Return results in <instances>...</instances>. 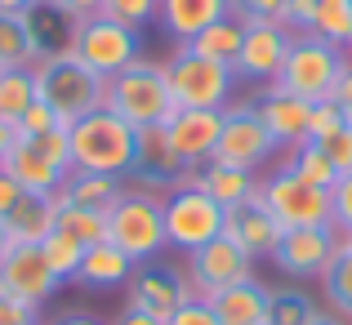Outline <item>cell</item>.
I'll return each instance as SVG.
<instances>
[{
  "label": "cell",
  "instance_id": "cell-1",
  "mask_svg": "<svg viewBox=\"0 0 352 325\" xmlns=\"http://www.w3.org/2000/svg\"><path fill=\"white\" fill-rule=\"evenodd\" d=\"M67 143H72V170H94V174H134V147H138V129L129 120H120L112 107H98L89 116L67 125Z\"/></svg>",
  "mask_w": 352,
  "mask_h": 325
},
{
  "label": "cell",
  "instance_id": "cell-2",
  "mask_svg": "<svg viewBox=\"0 0 352 325\" xmlns=\"http://www.w3.org/2000/svg\"><path fill=\"white\" fill-rule=\"evenodd\" d=\"M103 107H112L120 120L129 125H165V120L179 111L170 94V76H165V63L156 58H143L138 54L125 71H116L107 80V94H103Z\"/></svg>",
  "mask_w": 352,
  "mask_h": 325
},
{
  "label": "cell",
  "instance_id": "cell-3",
  "mask_svg": "<svg viewBox=\"0 0 352 325\" xmlns=\"http://www.w3.org/2000/svg\"><path fill=\"white\" fill-rule=\"evenodd\" d=\"M32 80H36V98L50 103L63 120H80L89 111L103 107V94H107V80L94 76L85 63H76L67 49L63 54H45V58L32 63Z\"/></svg>",
  "mask_w": 352,
  "mask_h": 325
},
{
  "label": "cell",
  "instance_id": "cell-4",
  "mask_svg": "<svg viewBox=\"0 0 352 325\" xmlns=\"http://www.w3.org/2000/svg\"><path fill=\"white\" fill-rule=\"evenodd\" d=\"M344 67H348L344 45H330L312 32H294L285 67H281V76L272 80V89L294 94V98H303V103H326V98L335 94Z\"/></svg>",
  "mask_w": 352,
  "mask_h": 325
},
{
  "label": "cell",
  "instance_id": "cell-5",
  "mask_svg": "<svg viewBox=\"0 0 352 325\" xmlns=\"http://www.w3.org/2000/svg\"><path fill=\"white\" fill-rule=\"evenodd\" d=\"M107 240L125 249L134 263H152L170 240H165V197L143 188H125L107 205Z\"/></svg>",
  "mask_w": 352,
  "mask_h": 325
},
{
  "label": "cell",
  "instance_id": "cell-6",
  "mask_svg": "<svg viewBox=\"0 0 352 325\" xmlns=\"http://www.w3.org/2000/svg\"><path fill=\"white\" fill-rule=\"evenodd\" d=\"M0 170L18 183L27 197H54V192L63 188V179L72 174L67 125L50 129V134H18Z\"/></svg>",
  "mask_w": 352,
  "mask_h": 325
},
{
  "label": "cell",
  "instance_id": "cell-7",
  "mask_svg": "<svg viewBox=\"0 0 352 325\" xmlns=\"http://www.w3.org/2000/svg\"><path fill=\"white\" fill-rule=\"evenodd\" d=\"M67 54L76 63H85L94 76L112 80L116 71H125L129 63L143 54V36L125 23H112V18H85V23L72 27V41H67Z\"/></svg>",
  "mask_w": 352,
  "mask_h": 325
},
{
  "label": "cell",
  "instance_id": "cell-8",
  "mask_svg": "<svg viewBox=\"0 0 352 325\" xmlns=\"http://www.w3.org/2000/svg\"><path fill=\"white\" fill-rule=\"evenodd\" d=\"M170 76V94L179 107H197V111H223L232 103L236 89V71L219 58H201V54L174 49V58L165 63Z\"/></svg>",
  "mask_w": 352,
  "mask_h": 325
},
{
  "label": "cell",
  "instance_id": "cell-9",
  "mask_svg": "<svg viewBox=\"0 0 352 325\" xmlns=\"http://www.w3.org/2000/svg\"><path fill=\"white\" fill-rule=\"evenodd\" d=\"M223 218H228V210L201 188L179 183V188L165 192V240L174 249H183V254L223 236Z\"/></svg>",
  "mask_w": 352,
  "mask_h": 325
},
{
  "label": "cell",
  "instance_id": "cell-10",
  "mask_svg": "<svg viewBox=\"0 0 352 325\" xmlns=\"http://www.w3.org/2000/svg\"><path fill=\"white\" fill-rule=\"evenodd\" d=\"M254 197L263 201L267 214L281 223V227H326L330 223V192L303 183L285 165L276 174H267V179H258Z\"/></svg>",
  "mask_w": 352,
  "mask_h": 325
},
{
  "label": "cell",
  "instance_id": "cell-11",
  "mask_svg": "<svg viewBox=\"0 0 352 325\" xmlns=\"http://www.w3.org/2000/svg\"><path fill=\"white\" fill-rule=\"evenodd\" d=\"M281 152L276 147V138L267 134L263 116H258L254 103H241L223 107V134H219V147L210 161L219 165H236V170H258V165H267L272 156Z\"/></svg>",
  "mask_w": 352,
  "mask_h": 325
},
{
  "label": "cell",
  "instance_id": "cell-12",
  "mask_svg": "<svg viewBox=\"0 0 352 325\" xmlns=\"http://www.w3.org/2000/svg\"><path fill=\"white\" fill-rule=\"evenodd\" d=\"M183 276H188L192 299H214L219 290H228V285L250 281V276H254V258H250L236 240L214 236L210 245H201V249H192V254H188Z\"/></svg>",
  "mask_w": 352,
  "mask_h": 325
},
{
  "label": "cell",
  "instance_id": "cell-13",
  "mask_svg": "<svg viewBox=\"0 0 352 325\" xmlns=\"http://www.w3.org/2000/svg\"><path fill=\"white\" fill-rule=\"evenodd\" d=\"M335 249H339V232L330 223L326 227H285L281 240H276L272 263L285 276H294V281H312V276L321 281V272L335 258Z\"/></svg>",
  "mask_w": 352,
  "mask_h": 325
},
{
  "label": "cell",
  "instance_id": "cell-14",
  "mask_svg": "<svg viewBox=\"0 0 352 325\" xmlns=\"http://www.w3.org/2000/svg\"><path fill=\"white\" fill-rule=\"evenodd\" d=\"M58 272L50 267V258H45L41 245H14L5 258H0V290L14 294V299L32 303V308H41V303H50L54 294H58Z\"/></svg>",
  "mask_w": 352,
  "mask_h": 325
},
{
  "label": "cell",
  "instance_id": "cell-15",
  "mask_svg": "<svg viewBox=\"0 0 352 325\" xmlns=\"http://www.w3.org/2000/svg\"><path fill=\"white\" fill-rule=\"evenodd\" d=\"M192 299L188 290V276L174 272V267H156V263H138L134 276L125 281V308L138 312H152V317L170 321L183 303Z\"/></svg>",
  "mask_w": 352,
  "mask_h": 325
},
{
  "label": "cell",
  "instance_id": "cell-16",
  "mask_svg": "<svg viewBox=\"0 0 352 325\" xmlns=\"http://www.w3.org/2000/svg\"><path fill=\"white\" fill-rule=\"evenodd\" d=\"M294 27L290 23H258L245 27V41H241V54L232 63L236 80H267L272 85L285 67V54H290Z\"/></svg>",
  "mask_w": 352,
  "mask_h": 325
},
{
  "label": "cell",
  "instance_id": "cell-17",
  "mask_svg": "<svg viewBox=\"0 0 352 325\" xmlns=\"http://www.w3.org/2000/svg\"><path fill=\"white\" fill-rule=\"evenodd\" d=\"M165 134H170L174 152L188 165H206L219 147V134H223V111H197V107H179L170 120H165Z\"/></svg>",
  "mask_w": 352,
  "mask_h": 325
},
{
  "label": "cell",
  "instance_id": "cell-18",
  "mask_svg": "<svg viewBox=\"0 0 352 325\" xmlns=\"http://www.w3.org/2000/svg\"><path fill=\"white\" fill-rule=\"evenodd\" d=\"M281 223L267 214V205L258 197H250L245 205H232L223 218V236L236 240L250 258H272L276 254V240H281Z\"/></svg>",
  "mask_w": 352,
  "mask_h": 325
},
{
  "label": "cell",
  "instance_id": "cell-19",
  "mask_svg": "<svg viewBox=\"0 0 352 325\" xmlns=\"http://www.w3.org/2000/svg\"><path fill=\"white\" fill-rule=\"evenodd\" d=\"M258 116H263L267 134L276 138V147L281 152H294V147L308 143V120H312V103H303V98L294 94H281V89L267 85L263 98H254Z\"/></svg>",
  "mask_w": 352,
  "mask_h": 325
},
{
  "label": "cell",
  "instance_id": "cell-20",
  "mask_svg": "<svg viewBox=\"0 0 352 325\" xmlns=\"http://www.w3.org/2000/svg\"><path fill=\"white\" fill-rule=\"evenodd\" d=\"M179 183H188V188H201V192H210V197H214L223 210H232V205H245V201L254 197V188H258L254 170H236V165H219V161L188 165V174H183Z\"/></svg>",
  "mask_w": 352,
  "mask_h": 325
},
{
  "label": "cell",
  "instance_id": "cell-21",
  "mask_svg": "<svg viewBox=\"0 0 352 325\" xmlns=\"http://www.w3.org/2000/svg\"><path fill=\"white\" fill-rule=\"evenodd\" d=\"M210 308L219 312L223 325H267V312H272V290H267L258 276L250 281H236L228 290H219L210 299Z\"/></svg>",
  "mask_w": 352,
  "mask_h": 325
},
{
  "label": "cell",
  "instance_id": "cell-22",
  "mask_svg": "<svg viewBox=\"0 0 352 325\" xmlns=\"http://www.w3.org/2000/svg\"><path fill=\"white\" fill-rule=\"evenodd\" d=\"M232 14V5L228 0H161V27L165 36H174L179 45H188L197 32H206L210 23H219V18Z\"/></svg>",
  "mask_w": 352,
  "mask_h": 325
},
{
  "label": "cell",
  "instance_id": "cell-23",
  "mask_svg": "<svg viewBox=\"0 0 352 325\" xmlns=\"http://www.w3.org/2000/svg\"><path fill=\"white\" fill-rule=\"evenodd\" d=\"M134 258L125 254V249H116L112 240H98V245H89L85 254H80V267H76V281L89 285V290H116V285H125L129 276H134Z\"/></svg>",
  "mask_w": 352,
  "mask_h": 325
},
{
  "label": "cell",
  "instance_id": "cell-24",
  "mask_svg": "<svg viewBox=\"0 0 352 325\" xmlns=\"http://www.w3.org/2000/svg\"><path fill=\"white\" fill-rule=\"evenodd\" d=\"M54 218H58V201L54 197H27L23 192V201L5 214V232H9L14 245H41L54 232Z\"/></svg>",
  "mask_w": 352,
  "mask_h": 325
},
{
  "label": "cell",
  "instance_id": "cell-25",
  "mask_svg": "<svg viewBox=\"0 0 352 325\" xmlns=\"http://www.w3.org/2000/svg\"><path fill=\"white\" fill-rule=\"evenodd\" d=\"M321 303L330 317L352 321V236H339L330 267L321 272Z\"/></svg>",
  "mask_w": 352,
  "mask_h": 325
},
{
  "label": "cell",
  "instance_id": "cell-26",
  "mask_svg": "<svg viewBox=\"0 0 352 325\" xmlns=\"http://www.w3.org/2000/svg\"><path fill=\"white\" fill-rule=\"evenodd\" d=\"M32 14H36V9H32ZM32 14H18V18L0 14V71H5V67H32L36 58H45Z\"/></svg>",
  "mask_w": 352,
  "mask_h": 325
},
{
  "label": "cell",
  "instance_id": "cell-27",
  "mask_svg": "<svg viewBox=\"0 0 352 325\" xmlns=\"http://www.w3.org/2000/svg\"><path fill=\"white\" fill-rule=\"evenodd\" d=\"M125 192V179L116 174H94V170H72L58 188V201H72V205H89V210H107L112 201Z\"/></svg>",
  "mask_w": 352,
  "mask_h": 325
},
{
  "label": "cell",
  "instance_id": "cell-28",
  "mask_svg": "<svg viewBox=\"0 0 352 325\" xmlns=\"http://www.w3.org/2000/svg\"><path fill=\"white\" fill-rule=\"evenodd\" d=\"M241 41H245V23L228 14V18H219V23H210L206 32H197L188 45H179V49L201 54V58H219V63H228V67H232L236 54H241Z\"/></svg>",
  "mask_w": 352,
  "mask_h": 325
},
{
  "label": "cell",
  "instance_id": "cell-29",
  "mask_svg": "<svg viewBox=\"0 0 352 325\" xmlns=\"http://www.w3.org/2000/svg\"><path fill=\"white\" fill-rule=\"evenodd\" d=\"M54 201H58V192H54ZM54 227L67 232V236H76L80 245H98V240H107V210H89V205H72V201H58V218H54Z\"/></svg>",
  "mask_w": 352,
  "mask_h": 325
},
{
  "label": "cell",
  "instance_id": "cell-30",
  "mask_svg": "<svg viewBox=\"0 0 352 325\" xmlns=\"http://www.w3.org/2000/svg\"><path fill=\"white\" fill-rule=\"evenodd\" d=\"M321 317H326V308H321L308 290H299V285H281V290H272L267 325H317Z\"/></svg>",
  "mask_w": 352,
  "mask_h": 325
},
{
  "label": "cell",
  "instance_id": "cell-31",
  "mask_svg": "<svg viewBox=\"0 0 352 325\" xmlns=\"http://www.w3.org/2000/svg\"><path fill=\"white\" fill-rule=\"evenodd\" d=\"M285 170H294L303 183H312V188H321V192H330L339 179H344V174L335 170V161L326 156V147H321V143H312V138H308L303 147H294V152H290Z\"/></svg>",
  "mask_w": 352,
  "mask_h": 325
},
{
  "label": "cell",
  "instance_id": "cell-32",
  "mask_svg": "<svg viewBox=\"0 0 352 325\" xmlns=\"http://www.w3.org/2000/svg\"><path fill=\"white\" fill-rule=\"evenodd\" d=\"M32 103H36L32 67H5L0 71V120H5V125H18Z\"/></svg>",
  "mask_w": 352,
  "mask_h": 325
},
{
  "label": "cell",
  "instance_id": "cell-33",
  "mask_svg": "<svg viewBox=\"0 0 352 325\" xmlns=\"http://www.w3.org/2000/svg\"><path fill=\"white\" fill-rule=\"evenodd\" d=\"M312 36H321V41L330 45H344L352 41V0H317V9H312Z\"/></svg>",
  "mask_w": 352,
  "mask_h": 325
},
{
  "label": "cell",
  "instance_id": "cell-34",
  "mask_svg": "<svg viewBox=\"0 0 352 325\" xmlns=\"http://www.w3.org/2000/svg\"><path fill=\"white\" fill-rule=\"evenodd\" d=\"M45 258H50V267L58 272V281H76V267H80V254H85V245H80L76 236H67V232L54 227L50 236L41 240Z\"/></svg>",
  "mask_w": 352,
  "mask_h": 325
},
{
  "label": "cell",
  "instance_id": "cell-35",
  "mask_svg": "<svg viewBox=\"0 0 352 325\" xmlns=\"http://www.w3.org/2000/svg\"><path fill=\"white\" fill-rule=\"evenodd\" d=\"M232 18H241L245 27L258 23H290V0H228Z\"/></svg>",
  "mask_w": 352,
  "mask_h": 325
},
{
  "label": "cell",
  "instance_id": "cell-36",
  "mask_svg": "<svg viewBox=\"0 0 352 325\" xmlns=\"http://www.w3.org/2000/svg\"><path fill=\"white\" fill-rule=\"evenodd\" d=\"M156 14H161V0H103V18L125 23L134 32H143V23H152Z\"/></svg>",
  "mask_w": 352,
  "mask_h": 325
},
{
  "label": "cell",
  "instance_id": "cell-37",
  "mask_svg": "<svg viewBox=\"0 0 352 325\" xmlns=\"http://www.w3.org/2000/svg\"><path fill=\"white\" fill-rule=\"evenodd\" d=\"M330 227L339 236H352V174H344L330 188Z\"/></svg>",
  "mask_w": 352,
  "mask_h": 325
},
{
  "label": "cell",
  "instance_id": "cell-38",
  "mask_svg": "<svg viewBox=\"0 0 352 325\" xmlns=\"http://www.w3.org/2000/svg\"><path fill=\"white\" fill-rule=\"evenodd\" d=\"M344 111L335 107V98H326V103H312V120H308V138L312 143H326L335 129H344Z\"/></svg>",
  "mask_w": 352,
  "mask_h": 325
},
{
  "label": "cell",
  "instance_id": "cell-39",
  "mask_svg": "<svg viewBox=\"0 0 352 325\" xmlns=\"http://www.w3.org/2000/svg\"><path fill=\"white\" fill-rule=\"evenodd\" d=\"M58 125H67V120H63L50 103H41V98H36V103L23 111V120H18L14 129H18V134H50V129H58Z\"/></svg>",
  "mask_w": 352,
  "mask_h": 325
},
{
  "label": "cell",
  "instance_id": "cell-40",
  "mask_svg": "<svg viewBox=\"0 0 352 325\" xmlns=\"http://www.w3.org/2000/svg\"><path fill=\"white\" fill-rule=\"evenodd\" d=\"M0 325H41V308L0 290Z\"/></svg>",
  "mask_w": 352,
  "mask_h": 325
},
{
  "label": "cell",
  "instance_id": "cell-41",
  "mask_svg": "<svg viewBox=\"0 0 352 325\" xmlns=\"http://www.w3.org/2000/svg\"><path fill=\"white\" fill-rule=\"evenodd\" d=\"M165 325H223V321H219V312L210 308V299H188Z\"/></svg>",
  "mask_w": 352,
  "mask_h": 325
},
{
  "label": "cell",
  "instance_id": "cell-42",
  "mask_svg": "<svg viewBox=\"0 0 352 325\" xmlns=\"http://www.w3.org/2000/svg\"><path fill=\"white\" fill-rule=\"evenodd\" d=\"M45 9H54V14L67 18V23H85V18L103 14V0H45Z\"/></svg>",
  "mask_w": 352,
  "mask_h": 325
},
{
  "label": "cell",
  "instance_id": "cell-43",
  "mask_svg": "<svg viewBox=\"0 0 352 325\" xmlns=\"http://www.w3.org/2000/svg\"><path fill=\"white\" fill-rule=\"evenodd\" d=\"M321 147H326V156L335 161V170H339V174H352V125L335 129V134H330Z\"/></svg>",
  "mask_w": 352,
  "mask_h": 325
},
{
  "label": "cell",
  "instance_id": "cell-44",
  "mask_svg": "<svg viewBox=\"0 0 352 325\" xmlns=\"http://www.w3.org/2000/svg\"><path fill=\"white\" fill-rule=\"evenodd\" d=\"M330 98H335V107L344 111V120L352 125V58H348V67H344V76H339V85H335Z\"/></svg>",
  "mask_w": 352,
  "mask_h": 325
},
{
  "label": "cell",
  "instance_id": "cell-45",
  "mask_svg": "<svg viewBox=\"0 0 352 325\" xmlns=\"http://www.w3.org/2000/svg\"><path fill=\"white\" fill-rule=\"evenodd\" d=\"M18 201H23V188H18V183L9 179L5 170H0V223H5V214L18 205Z\"/></svg>",
  "mask_w": 352,
  "mask_h": 325
},
{
  "label": "cell",
  "instance_id": "cell-46",
  "mask_svg": "<svg viewBox=\"0 0 352 325\" xmlns=\"http://www.w3.org/2000/svg\"><path fill=\"white\" fill-rule=\"evenodd\" d=\"M312 9H317V0H290V27L294 32H308L312 27Z\"/></svg>",
  "mask_w": 352,
  "mask_h": 325
},
{
  "label": "cell",
  "instance_id": "cell-47",
  "mask_svg": "<svg viewBox=\"0 0 352 325\" xmlns=\"http://www.w3.org/2000/svg\"><path fill=\"white\" fill-rule=\"evenodd\" d=\"M112 325H165L161 317H152V312H138V308H125Z\"/></svg>",
  "mask_w": 352,
  "mask_h": 325
},
{
  "label": "cell",
  "instance_id": "cell-48",
  "mask_svg": "<svg viewBox=\"0 0 352 325\" xmlns=\"http://www.w3.org/2000/svg\"><path fill=\"white\" fill-rule=\"evenodd\" d=\"M45 0H0V14L5 18H18V14H32V9H41Z\"/></svg>",
  "mask_w": 352,
  "mask_h": 325
},
{
  "label": "cell",
  "instance_id": "cell-49",
  "mask_svg": "<svg viewBox=\"0 0 352 325\" xmlns=\"http://www.w3.org/2000/svg\"><path fill=\"white\" fill-rule=\"evenodd\" d=\"M45 325H103L98 317H89V312H63V317L45 321Z\"/></svg>",
  "mask_w": 352,
  "mask_h": 325
},
{
  "label": "cell",
  "instance_id": "cell-50",
  "mask_svg": "<svg viewBox=\"0 0 352 325\" xmlns=\"http://www.w3.org/2000/svg\"><path fill=\"white\" fill-rule=\"evenodd\" d=\"M14 138H18V129L0 120V165H5V156H9V147H14Z\"/></svg>",
  "mask_w": 352,
  "mask_h": 325
},
{
  "label": "cell",
  "instance_id": "cell-51",
  "mask_svg": "<svg viewBox=\"0 0 352 325\" xmlns=\"http://www.w3.org/2000/svg\"><path fill=\"white\" fill-rule=\"evenodd\" d=\"M9 249H14V240H9V232H5V223H0V258L9 254Z\"/></svg>",
  "mask_w": 352,
  "mask_h": 325
},
{
  "label": "cell",
  "instance_id": "cell-52",
  "mask_svg": "<svg viewBox=\"0 0 352 325\" xmlns=\"http://www.w3.org/2000/svg\"><path fill=\"white\" fill-rule=\"evenodd\" d=\"M317 325H352V321H339V317H330V312H326V317H321Z\"/></svg>",
  "mask_w": 352,
  "mask_h": 325
},
{
  "label": "cell",
  "instance_id": "cell-53",
  "mask_svg": "<svg viewBox=\"0 0 352 325\" xmlns=\"http://www.w3.org/2000/svg\"><path fill=\"white\" fill-rule=\"evenodd\" d=\"M348 49H352V41H348Z\"/></svg>",
  "mask_w": 352,
  "mask_h": 325
}]
</instances>
